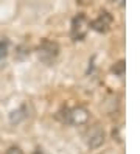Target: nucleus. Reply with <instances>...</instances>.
<instances>
[{"label": "nucleus", "instance_id": "1", "mask_svg": "<svg viewBox=\"0 0 140 154\" xmlns=\"http://www.w3.org/2000/svg\"><path fill=\"white\" fill-rule=\"evenodd\" d=\"M87 26H89V23H87L86 16L79 14V16L75 17L73 23H72V34H73L75 41L84 38V34H86V31H87Z\"/></svg>", "mask_w": 140, "mask_h": 154}, {"label": "nucleus", "instance_id": "4", "mask_svg": "<svg viewBox=\"0 0 140 154\" xmlns=\"http://www.w3.org/2000/svg\"><path fill=\"white\" fill-rule=\"evenodd\" d=\"M5 154H23V152H22V149H20V148H17V146H11V148H9Z\"/></svg>", "mask_w": 140, "mask_h": 154}, {"label": "nucleus", "instance_id": "3", "mask_svg": "<svg viewBox=\"0 0 140 154\" xmlns=\"http://www.w3.org/2000/svg\"><path fill=\"white\" fill-rule=\"evenodd\" d=\"M6 51H8V45H6V42H0V59L6 56Z\"/></svg>", "mask_w": 140, "mask_h": 154}, {"label": "nucleus", "instance_id": "2", "mask_svg": "<svg viewBox=\"0 0 140 154\" xmlns=\"http://www.w3.org/2000/svg\"><path fill=\"white\" fill-rule=\"evenodd\" d=\"M112 22H114V19H112V16L109 14V13H101L95 20H93L92 23H90V26L93 30H97V31H100V33H104V31H107L109 28H110V25H112Z\"/></svg>", "mask_w": 140, "mask_h": 154}]
</instances>
